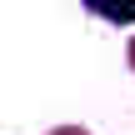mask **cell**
Segmentation results:
<instances>
[{"label":"cell","instance_id":"1","mask_svg":"<svg viewBox=\"0 0 135 135\" xmlns=\"http://www.w3.org/2000/svg\"><path fill=\"white\" fill-rule=\"evenodd\" d=\"M80 5L110 25H135V0H80Z\"/></svg>","mask_w":135,"mask_h":135},{"label":"cell","instance_id":"2","mask_svg":"<svg viewBox=\"0 0 135 135\" xmlns=\"http://www.w3.org/2000/svg\"><path fill=\"white\" fill-rule=\"evenodd\" d=\"M50 135H85V130H50Z\"/></svg>","mask_w":135,"mask_h":135},{"label":"cell","instance_id":"3","mask_svg":"<svg viewBox=\"0 0 135 135\" xmlns=\"http://www.w3.org/2000/svg\"><path fill=\"white\" fill-rule=\"evenodd\" d=\"M130 65H135V40H130Z\"/></svg>","mask_w":135,"mask_h":135}]
</instances>
